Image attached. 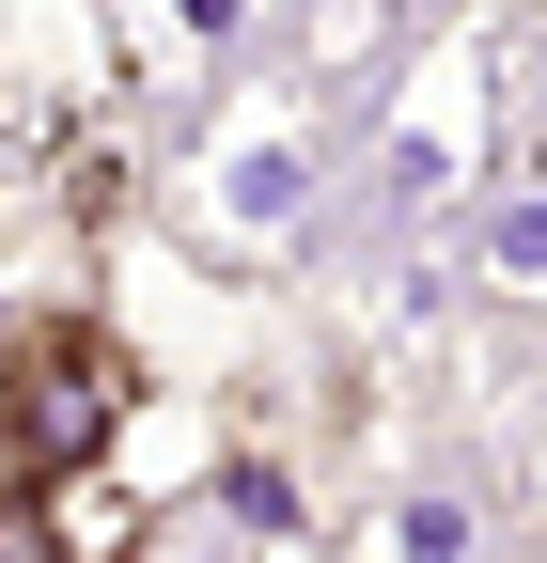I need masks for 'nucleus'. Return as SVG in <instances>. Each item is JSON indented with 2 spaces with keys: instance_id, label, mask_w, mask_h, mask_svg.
Instances as JSON below:
<instances>
[{
  "instance_id": "nucleus-5",
  "label": "nucleus",
  "mask_w": 547,
  "mask_h": 563,
  "mask_svg": "<svg viewBox=\"0 0 547 563\" xmlns=\"http://www.w3.org/2000/svg\"><path fill=\"white\" fill-rule=\"evenodd\" d=\"M142 501H125L110 470H32L0 485V563H142Z\"/></svg>"
},
{
  "instance_id": "nucleus-1",
  "label": "nucleus",
  "mask_w": 547,
  "mask_h": 563,
  "mask_svg": "<svg viewBox=\"0 0 547 563\" xmlns=\"http://www.w3.org/2000/svg\"><path fill=\"white\" fill-rule=\"evenodd\" d=\"M172 203H188V251L203 266H282L328 203V125L282 95V79H235L203 95L188 157H172Z\"/></svg>"
},
{
  "instance_id": "nucleus-7",
  "label": "nucleus",
  "mask_w": 547,
  "mask_h": 563,
  "mask_svg": "<svg viewBox=\"0 0 547 563\" xmlns=\"http://www.w3.org/2000/svg\"><path fill=\"white\" fill-rule=\"evenodd\" d=\"M250 32H266V0H125V63L142 79H220Z\"/></svg>"
},
{
  "instance_id": "nucleus-3",
  "label": "nucleus",
  "mask_w": 547,
  "mask_h": 563,
  "mask_svg": "<svg viewBox=\"0 0 547 563\" xmlns=\"http://www.w3.org/2000/svg\"><path fill=\"white\" fill-rule=\"evenodd\" d=\"M485 63H501V32H454L423 79L391 95V141H376V188H391V220H438V203L485 173V141H501V110H485Z\"/></svg>"
},
{
  "instance_id": "nucleus-8",
  "label": "nucleus",
  "mask_w": 547,
  "mask_h": 563,
  "mask_svg": "<svg viewBox=\"0 0 547 563\" xmlns=\"http://www.w3.org/2000/svg\"><path fill=\"white\" fill-rule=\"evenodd\" d=\"M469 282L485 298H547V173H501L469 203Z\"/></svg>"
},
{
  "instance_id": "nucleus-9",
  "label": "nucleus",
  "mask_w": 547,
  "mask_h": 563,
  "mask_svg": "<svg viewBox=\"0 0 547 563\" xmlns=\"http://www.w3.org/2000/svg\"><path fill=\"white\" fill-rule=\"evenodd\" d=\"M220 501H235L250 548H298V470H282V454H235V470H220Z\"/></svg>"
},
{
  "instance_id": "nucleus-6",
  "label": "nucleus",
  "mask_w": 547,
  "mask_h": 563,
  "mask_svg": "<svg viewBox=\"0 0 547 563\" xmlns=\"http://www.w3.org/2000/svg\"><path fill=\"white\" fill-rule=\"evenodd\" d=\"M501 517H485V485H454V470H406L376 485V517H360V563H485Z\"/></svg>"
},
{
  "instance_id": "nucleus-4",
  "label": "nucleus",
  "mask_w": 547,
  "mask_h": 563,
  "mask_svg": "<svg viewBox=\"0 0 547 563\" xmlns=\"http://www.w3.org/2000/svg\"><path fill=\"white\" fill-rule=\"evenodd\" d=\"M47 220L63 235H125L142 220V95L125 79H94V95L47 110Z\"/></svg>"
},
{
  "instance_id": "nucleus-2",
  "label": "nucleus",
  "mask_w": 547,
  "mask_h": 563,
  "mask_svg": "<svg viewBox=\"0 0 547 563\" xmlns=\"http://www.w3.org/2000/svg\"><path fill=\"white\" fill-rule=\"evenodd\" d=\"M142 422V344L110 313H16L0 329V485L32 470H110Z\"/></svg>"
}]
</instances>
